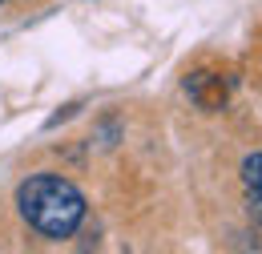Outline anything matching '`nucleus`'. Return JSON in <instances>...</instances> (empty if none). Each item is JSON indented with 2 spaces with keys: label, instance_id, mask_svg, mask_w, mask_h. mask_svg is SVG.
<instances>
[{
  "label": "nucleus",
  "instance_id": "1",
  "mask_svg": "<svg viewBox=\"0 0 262 254\" xmlns=\"http://www.w3.org/2000/svg\"><path fill=\"white\" fill-rule=\"evenodd\" d=\"M16 210L40 238H73L85 222V194L61 174H29L16 190Z\"/></svg>",
  "mask_w": 262,
  "mask_h": 254
},
{
  "label": "nucleus",
  "instance_id": "2",
  "mask_svg": "<svg viewBox=\"0 0 262 254\" xmlns=\"http://www.w3.org/2000/svg\"><path fill=\"white\" fill-rule=\"evenodd\" d=\"M186 97L202 113H218L230 101V81L214 69H194V73H186Z\"/></svg>",
  "mask_w": 262,
  "mask_h": 254
},
{
  "label": "nucleus",
  "instance_id": "3",
  "mask_svg": "<svg viewBox=\"0 0 262 254\" xmlns=\"http://www.w3.org/2000/svg\"><path fill=\"white\" fill-rule=\"evenodd\" d=\"M242 186H246V210L262 226V154H250L242 161Z\"/></svg>",
  "mask_w": 262,
  "mask_h": 254
}]
</instances>
